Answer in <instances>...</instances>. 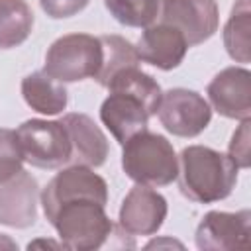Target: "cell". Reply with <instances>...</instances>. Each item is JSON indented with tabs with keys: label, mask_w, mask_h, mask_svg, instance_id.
Instances as JSON below:
<instances>
[{
	"label": "cell",
	"mask_w": 251,
	"mask_h": 251,
	"mask_svg": "<svg viewBox=\"0 0 251 251\" xmlns=\"http://www.w3.org/2000/svg\"><path fill=\"white\" fill-rule=\"evenodd\" d=\"M239 167L212 147L188 145L178 157V188L198 204H212L231 194Z\"/></svg>",
	"instance_id": "obj_1"
},
{
	"label": "cell",
	"mask_w": 251,
	"mask_h": 251,
	"mask_svg": "<svg viewBox=\"0 0 251 251\" xmlns=\"http://www.w3.org/2000/svg\"><path fill=\"white\" fill-rule=\"evenodd\" d=\"M104 208V202L82 196L63 200L43 214L57 229L65 249L94 251L108 241L114 229V224Z\"/></svg>",
	"instance_id": "obj_2"
},
{
	"label": "cell",
	"mask_w": 251,
	"mask_h": 251,
	"mask_svg": "<svg viewBox=\"0 0 251 251\" xmlns=\"http://www.w3.org/2000/svg\"><path fill=\"white\" fill-rule=\"evenodd\" d=\"M122 169L137 184L167 186L176 180L178 161L165 135L143 129L124 143Z\"/></svg>",
	"instance_id": "obj_3"
},
{
	"label": "cell",
	"mask_w": 251,
	"mask_h": 251,
	"mask_svg": "<svg viewBox=\"0 0 251 251\" xmlns=\"http://www.w3.org/2000/svg\"><path fill=\"white\" fill-rule=\"evenodd\" d=\"M102 65L100 37L88 33H69L51 43L45 53L43 73L59 82L94 78Z\"/></svg>",
	"instance_id": "obj_4"
},
{
	"label": "cell",
	"mask_w": 251,
	"mask_h": 251,
	"mask_svg": "<svg viewBox=\"0 0 251 251\" xmlns=\"http://www.w3.org/2000/svg\"><path fill=\"white\" fill-rule=\"evenodd\" d=\"M16 139L25 163L39 169H61L71 165V139L61 120H27L16 129Z\"/></svg>",
	"instance_id": "obj_5"
},
{
	"label": "cell",
	"mask_w": 251,
	"mask_h": 251,
	"mask_svg": "<svg viewBox=\"0 0 251 251\" xmlns=\"http://www.w3.org/2000/svg\"><path fill=\"white\" fill-rule=\"evenodd\" d=\"M157 116L169 133L176 137H196L208 127L212 108L196 90L171 88L163 92Z\"/></svg>",
	"instance_id": "obj_6"
},
{
	"label": "cell",
	"mask_w": 251,
	"mask_h": 251,
	"mask_svg": "<svg viewBox=\"0 0 251 251\" xmlns=\"http://www.w3.org/2000/svg\"><path fill=\"white\" fill-rule=\"evenodd\" d=\"M159 22L176 27L188 47L210 39L220 25V10L216 0H161Z\"/></svg>",
	"instance_id": "obj_7"
},
{
	"label": "cell",
	"mask_w": 251,
	"mask_h": 251,
	"mask_svg": "<svg viewBox=\"0 0 251 251\" xmlns=\"http://www.w3.org/2000/svg\"><path fill=\"white\" fill-rule=\"evenodd\" d=\"M37 180L22 167L0 175V224L8 227H29L37 220Z\"/></svg>",
	"instance_id": "obj_8"
},
{
	"label": "cell",
	"mask_w": 251,
	"mask_h": 251,
	"mask_svg": "<svg viewBox=\"0 0 251 251\" xmlns=\"http://www.w3.org/2000/svg\"><path fill=\"white\" fill-rule=\"evenodd\" d=\"M167 200L153 186L135 184L120 206V229L126 235H153L167 218Z\"/></svg>",
	"instance_id": "obj_9"
},
{
	"label": "cell",
	"mask_w": 251,
	"mask_h": 251,
	"mask_svg": "<svg viewBox=\"0 0 251 251\" xmlns=\"http://www.w3.org/2000/svg\"><path fill=\"white\" fill-rule=\"evenodd\" d=\"M251 212H208L196 227V247L202 251H229L249 247Z\"/></svg>",
	"instance_id": "obj_10"
},
{
	"label": "cell",
	"mask_w": 251,
	"mask_h": 251,
	"mask_svg": "<svg viewBox=\"0 0 251 251\" xmlns=\"http://www.w3.org/2000/svg\"><path fill=\"white\" fill-rule=\"evenodd\" d=\"M149 118L151 112L145 100L124 88H112L110 96L100 106V120L120 145L131 135L147 129Z\"/></svg>",
	"instance_id": "obj_11"
},
{
	"label": "cell",
	"mask_w": 251,
	"mask_h": 251,
	"mask_svg": "<svg viewBox=\"0 0 251 251\" xmlns=\"http://www.w3.org/2000/svg\"><path fill=\"white\" fill-rule=\"evenodd\" d=\"M96 198L100 202H108V184L106 180L86 165H71L61 169L41 190V206L43 212L53 208L55 204L71 198Z\"/></svg>",
	"instance_id": "obj_12"
},
{
	"label": "cell",
	"mask_w": 251,
	"mask_h": 251,
	"mask_svg": "<svg viewBox=\"0 0 251 251\" xmlns=\"http://www.w3.org/2000/svg\"><path fill=\"white\" fill-rule=\"evenodd\" d=\"M212 108L231 120H247L251 116V73L243 67H227L220 71L208 84Z\"/></svg>",
	"instance_id": "obj_13"
},
{
	"label": "cell",
	"mask_w": 251,
	"mask_h": 251,
	"mask_svg": "<svg viewBox=\"0 0 251 251\" xmlns=\"http://www.w3.org/2000/svg\"><path fill=\"white\" fill-rule=\"evenodd\" d=\"M135 51L139 61L149 63L161 71H171L182 63L188 51V43L176 27L165 22H157L145 27Z\"/></svg>",
	"instance_id": "obj_14"
},
{
	"label": "cell",
	"mask_w": 251,
	"mask_h": 251,
	"mask_svg": "<svg viewBox=\"0 0 251 251\" xmlns=\"http://www.w3.org/2000/svg\"><path fill=\"white\" fill-rule=\"evenodd\" d=\"M61 122L69 131V139L73 147L71 165H86L94 169L106 163L108 139L92 118L75 112V114H65Z\"/></svg>",
	"instance_id": "obj_15"
},
{
	"label": "cell",
	"mask_w": 251,
	"mask_h": 251,
	"mask_svg": "<svg viewBox=\"0 0 251 251\" xmlns=\"http://www.w3.org/2000/svg\"><path fill=\"white\" fill-rule=\"evenodd\" d=\"M22 96L31 110L45 116L61 114L69 100L63 82L51 78L43 71L31 73L22 80Z\"/></svg>",
	"instance_id": "obj_16"
},
{
	"label": "cell",
	"mask_w": 251,
	"mask_h": 251,
	"mask_svg": "<svg viewBox=\"0 0 251 251\" xmlns=\"http://www.w3.org/2000/svg\"><path fill=\"white\" fill-rule=\"evenodd\" d=\"M33 27V12L25 0H0V49L22 45Z\"/></svg>",
	"instance_id": "obj_17"
},
{
	"label": "cell",
	"mask_w": 251,
	"mask_h": 251,
	"mask_svg": "<svg viewBox=\"0 0 251 251\" xmlns=\"http://www.w3.org/2000/svg\"><path fill=\"white\" fill-rule=\"evenodd\" d=\"M224 45L227 55L237 63L251 59V6L249 0H237L224 27Z\"/></svg>",
	"instance_id": "obj_18"
},
{
	"label": "cell",
	"mask_w": 251,
	"mask_h": 251,
	"mask_svg": "<svg viewBox=\"0 0 251 251\" xmlns=\"http://www.w3.org/2000/svg\"><path fill=\"white\" fill-rule=\"evenodd\" d=\"M102 65L94 80L100 86H108V82L124 69L137 67L139 65V55L135 47L124 39L122 35H102Z\"/></svg>",
	"instance_id": "obj_19"
},
{
	"label": "cell",
	"mask_w": 251,
	"mask_h": 251,
	"mask_svg": "<svg viewBox=\"0 0 251 251\" xmlns=\"http://www.w3.org/2000/svg\"><path fill=\"white\" fill-rule=\"evenodd\" d=\"M108 12L127 27H147L159 16L161 0H104Z\"/></svg>",
	"instance_id": "obj_20"
},
{
	"label": "cell",
	"mask_w": 251,
	"mask_h": 251,
	"mask_svg": "<svg viewBox=\"0 0 251 251\" xmlns=\"http://www.w3.org/2000/svg\"><path fill=\"white\" fill-rule=\"evenodd\" d=\"M22 163H24V157L16 139V131L0 127V175L22 169L24 167Z\"/></svg>",
	"instance_id": "obj_21"
},
{
	"label": "cell",
	"mask_w": 251,
	"mask_h": 251,
	"mask_svg": "<svg viewBox=\"0 0 251 251\" xmlns=\"http://www.w3.org/2000/svg\"><path fill=\"white\" fill-rule=\"evenodd\" d=\"M249 118L241 120V126L237 127V131L233 133L231 141H229V159L239 167V169H247L249 167Z\"/></svg>",
	"instance_id": "obj_22"
},
{
	"label": "cell",
	"mask_w": 251,
	"mask_h": 251,
	"mask_svg": "<svg viewBox=\"0 0 251 251\" xmlns=\"http://www.w3.org/2000/svg\"><path fill=\"white\" fill-rule=\"evenodd\" d=\"M88 2L90 0H39L41 10L53 20L76 16L88 6Z\"/></svg>",
	"instance_id": "obj_23"
}]
</instances>
